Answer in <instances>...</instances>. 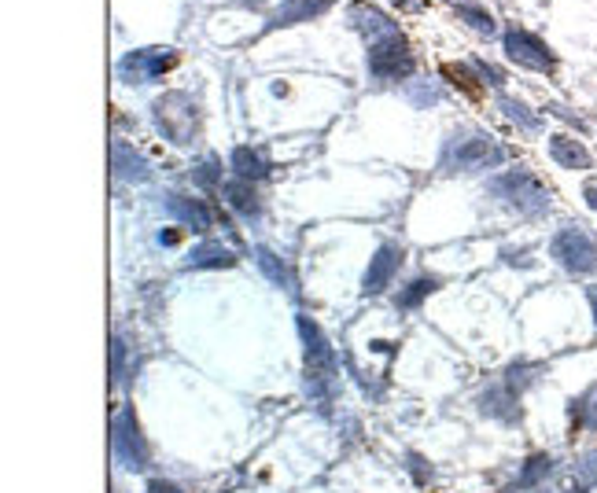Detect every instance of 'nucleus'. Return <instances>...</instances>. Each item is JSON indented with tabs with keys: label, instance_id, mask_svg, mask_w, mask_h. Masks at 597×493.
Here are the masks:
<instances>
[{
	"label": "nucleus",
	"instance_id": "nucleus-1",
	"mask_svg": "<svg viewBox=\"0 0 597 493\" xmlns=\"http://www.w3.org/2000/svg\"><path fill=\"white\" fill-rule=\"evenodd\" d=\"M506 162V147L495 144L486 133H454L439 155V170L443 174H479V170H495Z\"/></svg>",
	"mask_w": 597,
	"mask_h": 493
},
{
	"label": "nucleus",
	"instance_id": "nucleus-2",
	"mask_svg": "<svg viewBox=\"0 0 597 493\" xmlns=\"http://www.w3.org/2000/svg\"><path fill=\"white\" fill-rule=\"evenodd\" d=\"M151 111H155L159 133L167 137L170 144L185 147V144L196 140V133H199V107H196V100H192L188 92H167V96H159Z\"/></svg>",
	"mask_w": 597,
	"mask_h": 493
},
{
	"label": "nucleus",
	"instance_id": "nucleus-3",
	"mask_svg": "<svg viewBox=\"0 0 597 493\" xmlns=\"http://www.w3.org/2000/svg\"><path fill=\"white\" fill-rule=\"evenodd\" d=\"M491 192L498 195V199H506L509 206H516L520 213H527V217H542L550 210V192L542 188L527 170H509V174H502V177H495L491 181Z\"/></svg>",
	"mask_w": 597,
	"mask_h": 493
},
{
	"label": "nucleus",
	"instance_id": "nucleus-4",
	"mask_svg": "<svg viewBox=\"0 0 597 493\" xmlns=\"http://www.w3.org/2000/svg\"><path fill=\"white\" fill-rule=\"evenodd\" d=\"M550 254H554L568 272H575V277L597 272V243H593L590 232H583V229H575V225H568V229H561V232L554 236Z\"/></svg>",
	"mask_w": 597,
	"mask_h": 493
},
{
	"label": "nucleus",
	"instance_id": "nucleus-5",
	"mask_svg": "<svg viewBox=\"0 0 597 493\" xmlns=\"http://www.w3.org/2000/svg\"><path fill=\"white\" fill-rule=\"evenodd\" d=\"M369 74L376 81H402L413 74V56H409V44L402 33L384 37V41H372L369 48Z\"/></svg>",
	"mask_w": 597,
	"mask_h": 493
},
{
	"label": "nucleus",
	"instance_id": "nucleus-6",
	"mask_svg": "<svg viewBox=\"0 0 597 493\" xmlns=\"http://www.w3.org/2000/svg\"><path fill=\"white\" fill-rule=\"evenodd\" d=\"M299 336H303V346H306V379H310V387H329L332 375H336V361H332L329 343H324V336H321V327L310 317H299Z\"/></svg>",
	"mask_w": 597,
	"mask_h": 493
},
{
	"label": "nucleus",
	"instance_id": "nucleus-7",
	"mask_svg": "<svg viewBox=\"0 0 597 493\" xmlns=\"http://www.w3.org/2000/svg\"><path fill=\"white\" fill-rule=\"evenodd\" d=\"M111 446H115V457L126 464V468H148V446H144V434H140V423H137V412L126 405L115 412V423H111Z\"/></svg>",
	"mask_w": 597,
	"mask_h": 493
},
{
	"label": "nucleus",
	"instance_id": "nucleus-8",
	"mask_svg": "<svg viewBox=\"0 0 597 493\" xmlns=\"http://www.w3.org/2000/svg\"><path fill=\"white\" fill-rule=\"evenodd\" d=\"M506 56H509L513 63H520V67H527V71H542V74H550V71L557 67L554 52L542 44L534 33H527V30H520V26L506 30Z\"/></svg>",
	"mask_w": 597,
	"mask_h": 493
},
{
	"label": "nucleus",
	"instance_id": "nucleus-9",
	"mask_svg": "<svg viewBox=\"0 0 597 493\" xmlns=\"http://www.w3.org/2000/svg\"><path fill=\"white\" fill-rule=\"evenodd\" d=\"M178 63V56L167 48H144V52H130V56L119 63V78L122 81H130V85H137V81H155L159 74H167L170 67Z\"/></svg>",
	"mask_w": 597,
	"mask_h": 493
},
{
	"label": "nucleus",
	"instance_id": "nucleus-10",
	"mask_svg": "<svg viewBox=\"0 0 597 493\" xmlns=\"http://www.w3.org/2000/svg\"><path fill=\"white\" fill-rule=\"evenodd\" d=\"M399 265H402V247H395V243H384L376 251V258L369 261V269H365V295H380L391 280H395V272H399Z\"/></svg>",
	"mask_w": 597,
	"mask_h": 493
},
{
	"label": "nucleus",
	"instance_id": "nucleus-11",
	"mask_svg": "<svg viewBox=\"0 0 597 493\" xmlns=\"http://www.w3.org/2000/svg\"><path fill=\"white\" fill-rule=\"evenodd\" d=\"M336 5V0H284V5L269 15L265 30H281V26H295V23H306L313 15H324Z\"/></svg>",
	"mask_w": 597,
	"mask_h": 493
},
{
	"label": "nucleus",
	"instance_id": "nucleus-12",
	"mask_svg": "<svg viewBox=\"0 0 597 493\" xmlns=\"http://www.w3.org/2000/svg\"><path fill=\"white\" fill-rule=\"evenodd\" d=\"M550 158L557 162L561 170H590L593 166L586 144H579L575 137H564V133L550 137Z\"/></svg>",
	"mask_w": 597,
	"mask_h": 493
},
{
	"label": "nucleus",
	"instance_id": "nucleus-13",
	"mask_svg": "<svg viewBox=\"0 0 597 493\" xmlns=\"http://www.w3.org/2000/svg\"><path fill=\"white\" fill-rule=\"evenodd\" d=\"M111 170H115L119 181H144L148 177V158L133 144L115 140L111 144Z\"/></svg>",
	"mask_w": 597,
	"mask_h": 493
},
{
	"label": "nucleus",
	"instance_id": "nucleus-14",
	"mask_svg": "<svg viewBox=\"0 0 597 493\" xmlns=\"http://www.w3.org/2000/svg\"><path fill=\"white\" fill-rule=\"evenodd\" d=\"M167 210L185 222L192 232H207L210 229V210L199 203V199H188V195H167Z\"/></svg>",
	"mask_w": 597,
	"mask_h": 493
},
{
	"label": "nucleus",
	"instance_id": "nucleus-15",
	"mask_svg": "<svg viewBox=\"0 0 597 493\" xmlns=\"http://www.w3.org/2000/svg\"><path fill=\"white\" fill-rule=\"evenodd\" d=\"M236 258H233V251H226L222 243H199V247H192V254H188V265L192 269H226V265H233Z\"/></svg>",
	"mask_w": 597,
	"mask_h": 493
},
{
	"label": "nucleus",
	"instance_id": "nucleus-16",
	"mask_svg": "<svg viewBox=\"0 0 597 493\" xmlns=\"http://www.w3.org/2000/svg\"><path fill=\"white\" fill-rule=\"evenodd\" d=\"M226 199H229V206L236 210V213H244V217H258V195H255V185L251 181H229L226 185Z\"/></svg>",
	"mask_w": 597,
	"mask_h": 493
},
{
	"label": "nucleus",
	"instance_id": "nucleus-17",
	"mask_svg": "<svg viewBox=\"0 0 597 493\" xmlns=\"http://www.w3.org/2000/svg\"><path fill=\"white\" fill-rule=\"evenodd\" d=\"M498 107L506 111V119H509V122H516L527 137H538V133H542V119H538V115H531V107H524L520 100L502 96V100H498Z\"/></svg>",
	"mask_w": 597,
	"mask_h": 493
},
{
	"label": "nucleus",
	"instance_id": "nucleus-18",
	"mask_svg": "<svg viewBox=\"0 0 597 493\" xmlns=\"http://www.w3.org/2000/svg\"><path fill=\"white\" fill-rule=\"evenodd\" d=\"M351 15H354V19H361L358 26H361L372 41H384V37H395V33H399V30H395V23H391L384 12H369V8H361V5H358Z\"/></svg>",
	"mask_w": 597,
	"mask_h": 493
},
{
	"label": "nucleus",
	"instance_id": "nucleus-19",
	"mask_svg": "<svg viewBox=\"0 0 597 493\" xmlns=\"http://www.w3.org/2000/svg\"><path fill=\"white\" fill-rule=\"evenodd\" d=\"M233 170H236V177L240 181H258V177H265V162H262V155H255V147H236L233 151Z\"/></svg>",
	"mask_w": 597,
	"mask_h": 493
},
{
	"label": "nucleus",
	"instance_id": "nucleus-20",
	"mask_svg": "<svg viewBox=\"0 0 597 493\" xmlns=\"http://www.w3.org/2000/svg\"><path fill=\"white\" fill-rule=\"evenodd\" d=\"M483 412H491L498 420H516V394L509 387H498L491 394H483Z\"/></svg>",
	"mask_w": 597,
	"mask_h": 493
},
{
	"label": "nucleus",
	"instance_id": "nucleus-21",
	"mask_svg": "<svg viewBox=\"0 0 597 493\" xmlns=\"http://www.w3.org/2000/svg\"><path fill=\"white\" fill-rule=\"evenodd\" d=\"M550 475H554V457L550 453H534L524 464V471H520V486H538L542 479H550Z\"/></svg>",
	"mask_w": 597,
	"mask_h": 493
},
{
	"label": "nucleus",
	"instance_id": "nucleus-22",
	"mask_svg": "<svg viewBox=\"0 0 597 493\" xmlns=\"http://www.w3.org/2000/svg\"><path fill=\"white\" fill-rule=\"evenodd\" d=\"M436 288H439V280H436V277H420V280H413V284L399 295V309H417V306H420L431 291H436Z\"/></svg>",
	"mask_w": 597,
	"mask_h": 493
},
{
	"label": "nucleus",
	"instance_id": "nucleus-23",
	"mask_svg": "<svg viewBox=\"0 0 597 493\" xmlns=\"http://www.w3.org/2000/svg\"><path fill=\"white\" fill-rule=\"evenodd\" d=\"M255 254H258V265H262V272H265V277L274 280L277 288H284V284H288V269H284V258H277V254L269 251V247H258Z\"/></svg>",
	"mask_w": 597,
	"mask_h": 493
},
{
	"label": "nucleus",
	"instance_id": "nucleus-24",
	"mask_svg": "<svg viewBox=\"0 0 597 493\" xmlns=\"http://www.w3.org/2000/svg\"><path fill=\"white\" fill-rule=\"evenodd\" d=\"M575 420H579L583 427L597 431V383H593V387L575 402Z\"/></svg>",
	"mask_w": 597,
	"mask_h": 493
},
{
	"label": "nucleus",
	"instance_id": "nucleus-25",
	"mask_svg": "<svg viewBox=\"0 0 597 493\" xmlns=\"http://www.w3.org/2000/svg\"><path fill=\"white\" fill-rule=\"evenodd\" d=\"M575 479H579L583 486H597V450L579 453V460H575Z\"/></svg>",
	"mask_w": 597,
	"mask_h": 493
},
{
	"label": "nucleus",
	"instance_id": "nucleus-26",
	"mask_svg": "<svg viewBox=\"0 0 597 493\" xmlns=\"http://www.w3.org/2000/svg\"><path fill=\"white\" fill-rule=\"evenodd\" d=\"M457 15L472 26V30H479V33H495V19L486 15L483 8H472V5H465V8H457Z\"/></svg>",
	"mask_w": 597,
	"mask_h": 493
},
{
	"label": "nucleus",
	"instance_id": "nucleus-27",
	"mask_svg": "<svg viewBox=\"0 0 597 493\" xmlns=\"http://www.w3.org/2000/svg\"><path fill=\"white\" fill-rule=\"evenodd\" d=\"M111 357H115L111 375H115V383H122V361H126V343H122V339H115V343H111Z\"/></svg>",
	"mask_w": 597,
	"mask_h": 493
},
{
	"label": "nucleus",
	"instance_id": "nucleus-28",
	"mask_svg": "<svg viewBox=\"0 0 597 493\" xmlns=\"http://www.w3.org/2000/svg\"><path fill=\"white\" fill-rule=\"evenodd\" d=\"M447 74H450V78H457V85H465V89H468L472 96L479 92V85H476V78H472V74H468L465 67H461V71H457V67H447Z\"/></svg>",
	"mask_w": 597,
	"mask_h": 493
},
{
	"label": "nucleus",
	"instance_id": "nucleus-29",
	"mask_svg": "<svg viewBox=\"0 0 597 493\" xmlns=\"http://www.w3.org/2000/svg\"><path fill=\"white\" fill-rule=\"evenodd\" d=\"M199 181H203V185H214V181H218V162H214V158L203 162V166H199Z\"/></svg>",
	"mask_w": 597,
	"mask_h": 493
},
{
	"label": "nucleus",
	"instance_id": "nucleus-30",
	"mask_svg": "<svg viewBox=\"0 0 597 493\" xmlns=\"http://www.w3.org/2000/svg\"><path fill=\"white\" fill-rule=\"evenodd\" d=\"M476 67H479V74H483L486 81H491V85H502V81H506V78H502V71H498V67H491V63H476Z\"/></svg>",
	"mask_w": 597,
	"mask_h": 493
},
{
	"label": "nucleus",
	"instance_id": "nucleus-31",
	"mask_svg": "<svg viewBox=\"0 0 597 493\" xmlns=\"http://www.w3.org/2000/svg\"><path fill=\"white\" fill-rule=\"evenodd\" d=\"M148 493H181V489H178L174 482H162V479H159V482L148 486Z\"/></svg>",
	"mask_w": 597,
	"mask_h": 493
},
{
	"label": "nucleus",
	"instance_id": "nucleus-32",
	"mask_svg": "<svg viewBox=\"0 0 597 493\" xmlns=\"http://www.w3.org/2000/svg\"><path fill=\"white\" fill-rule=\"evenodd\" d=\"M586 299H590V309H593V324H597V284L586 288Z\"/></svg>",
	"mask_w": 597,
	"mask_h": 493
},
{
	"label": "nucleus",
	"instance_id": "nucleus-33",
	"mask_svg": "<svg viewBox=\"0 0 597 493\" xmlns=\"http://www.w3.org/2000/svg\"><path fill=\"white\" fill-rule=\"evenodd\" d=\"M583 195H586V203L597 210V185H586V192H583Z\"/></svg>",
	"mask_w": 597,
	"mask_h": 493
}]
</instances>
